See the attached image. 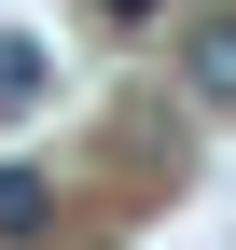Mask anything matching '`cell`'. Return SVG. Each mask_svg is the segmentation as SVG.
Masks as SVG:
<instances>
[{
	"label": "cell",
	"instance_id": "1",
	"mask_svg": "<svg viewBox=\"0 0 236 250\" xmlns=\"http://www.w3.org/2000/svg\"><path fill=\"white\" fill-rule=\"evenodd\" d=\"M181 98L236 111V14H181Z\"/></svg>",
	"mask_w": 236,
	"mask_h": 250
},
{
	"label": "cell",
	"instance_id": "2",
	"mask_svg": "<svg viewBox=\"0 0 236 250\" xmlns=\"http://www.w3.org/2000/svg\"><path fill=\"white\" fill-rule=\"evenodd\" d=\"M56 236V181L42 167H0V250H42Z\"/></svg>",
	"mask_w": 236,
	"mask_h": 250
},
{
	"label": "cell",
	"instance_id": "3",
	"mask_svg": "<svg viewBox=\"0 0 236 250\" xmlns=\"http://www.w3.org/2000/svg\"><path fill=\"white\" fill-rule=\"evenodd\" d=\"M42 83H56V70H42V42H28V28H0V125L42 111Z\"/></svg>",
	"mask_w": 236,
	"mask_h": 250
},
{
	"label": "cell",
	"instance_id": "4",
	"mask_svg": "<svg viewBox=\"0 0 236 250\" xmlns=\"http://www.w3.org/2000/svg\"><path fill=\"white\" fill-rule=\"evenodd\" d=\"M83 14H98V28H153L167 0H83Z\"/></svg>",
	"mask_w": 236,
	"mask_h": 250
}]
</instances>
